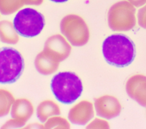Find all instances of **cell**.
<instances>
[{
    "label": "cell",
    "mask_w": 146,
    "mask_h": 129,
    "mask_svg": "<svg viewBox=\"0 0 146 129\" xmlns=\"http://www.w3.org/2000/svg\"><path fill=\"white\" fill-rule=\"evenodd\" d=\"M102 52L106 61L117 67L129 65L135 57L133 42L123 34H113L103 41Z\"/></svg>",
    "instance_id": "obj_1"
},
{
    "label": "cell",
    "mask_w": 146,
    "mask_h": 129,
    "mask_svg": "<svg viewBox=\"0 0 146 129\" xmlns=\"http://www.w3.org/2000/svg\"><path fill=\"white\" fill-rule=\"evenodd\" d=\"M51 88L56 99L64 104L74 102L83 91L80 79L71 72H59L55 75L51 80Z\"/></svg>",
    "instance_id": "obj_2"
},
{
    "label": "cell",
    "mask_w": 146,
    "mask_h": 129,
    "mask_svg": "<svg viewBox=\"0 0 146 129\" xmlns=\"http://www.w3.org/2000/svg\"><path fill=\"white\" fill-rule=\"evenodd\" d=\"M21 53L11 47L0 48V84H10L17 81L24 69Z\"/></svg>",
    "instance_id": "obj_3"
},
{
    "label": "cell",
    "mask_w": 146,
    "mask_h": 129,
    "mask_svg": "<svg viewBox=\"0 0 146 129\" xmlns=\"http://www.w3.org/2000/svg\"><path fill=\"white\" fill-rule=\"evenodd\" d=\"M43 15L31 8L20 10L15 15L13 25L17 32L22 36L31 38L39 35L44 26Z\"/></svg>",
    "instance_id": "obj_4"
},
{
    "label": "cell",
    "mask_w": 146,
    "mask_h": 129,
    "mask_svg": "<svg viewBox=\"0 0 146 129\" xmlns=\"http://www.w3.org/2000/svg\"><path fill=\"white\" fill-rule=\"evenodd\" d=\"M135 8L129 2L123 1L113 5L108 11V25L113 31H125L136 24Z\"/></svg>",
    "instance_id": "obj_5"
},
{
    "label": "cell",
    "mask_w": 146,
    "mask_h": 129,
    "mask_svg": "<svg viewBox=\"0 0 146 129\" xmlns=\"http://www.w3.org/2000/svg\"><path fill=\"white\" fill-rule=\"evenodd\" d=\"M128 95L142 106H146V76L136 74L131 76L125 85Z\"/></svg>",
    "instance_id": "obj_6"
},
{
    "label": "cell",
    "mask_w": 146,
    "mask_h": 129,
    "mask_svg": "<svg viewBox=\"0 0 146 129\" xmlns=\"http://www.w3.org/2000/svg\"><path fill=\"white\" fill-rule=\"evenodd\" d=\"M97 114L107 119L118 116L121 110V106L118 99L113 96L106 95L95 100Z\"/></svg>",
    "instance_id": "obj_7"
},
{
    "label": "cell",
    "mask_w": 146,
    "mask_h": 129,
    "mask_svg": "<svg viewBox=\"0 0 146 129\" xmlns=\"http://www.w3.org/2000/svg\"><path fill=\"white\" fill-rule=\"evenodd\" d=\"M137 18L139 24L141 27L146 28V5L139 10Z\"/></svg>",
    "instance_id": "obj_8"
},
{
    "label": "cell",
    "mask_w": 146,
    "mask_h": 129,
    "mask_svg": "<svg viewBox=\"0 0 146 129\" xmlns=\"http://www.w3.org/2000/svg\"><path fill=\"white\" fill-rule=\"evenodd\" d=\"M130 3L136 7H140L146 3V0H128Z\"/></svg>",
    "instance_id": "obj_9"
},
{
    "label": "cell",
    "mask_w": 146,
    "mask_h": 129,
    "mask_svg": "<svg viewBox=\"0 0 146 129\" xmlns=\"http://www.w3.org/2000/svg\"><path fill=\"white\" fill-rule=\"evenodd\" d=\"M51 1H53L54 2H56V3H62V2H64L67 1L68 0H50Z\"/></svg>",
    "instance_id": "obj_10"
}]
</instances>
